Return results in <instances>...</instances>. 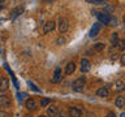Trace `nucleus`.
<instances>
[{
    "mask_svg": "<svg viewBox=\"0 0 125 117\" xmlns=\"http://www.w3.org/2000/svg\"><path fill=\"white\" fill-rule=\"evenodd\" d=\"M59 115H60V112H59V108L56 105L48 107V109H47V116L48 117H59Z\"/></svg>",
    "mask_w": 125,
    "mask_h": 117,
    "instance_id": "11",
    "label": "nucleus"
},
{
    "mask_svg": "<svg viewBox=\"0 0 125 117\" xmlns=\"http://www.w3.org/2000/svg\"><path fill=\"white\" fill-rule=\"evenodd\" d=\"M96 96H99V98H108V96H109L108 86H103V87L98 88V90H96Z\"/></svg>",
    "mask_w": 125,
    "mask_h": 117,
    "instance_id": "9",
    "label": "nucleus"
},
{
    "mask_svg": "<svg viewBox=\"0 0 125 117\" xmlns=\"http://www.w3.org/2000/svg\"><path fill=\"white\" fill-rule=\"evenodd\" d=\"M18 96H20V100L27 99V94H26V92H20V94H18Z\"/></svg>",
    "mask_w": 125,
    "mask_h": 117,
    "instance_id": "24",
    "label": "nucleus"
},
{
    "mask_svg": "<svg viewBox=\"0 0 125 117\" xmlns=\"http://www.w3.org/2000/svg\"><path fill=\"white\" fill-rule=\"evenodd\" d=\"M86 1L90 4H104L107 0H86Z\"/></svg>",
    "mask_w": 125,
    "mask_h": 117,
    "instance_id": "22",
    "label": "nucleus"
},
{
    "mask_svg": "<svg viewBox=\"0 0 125 117\" xmlns=\"http://www.w3.org/2000/svg\"><path fill=\"white\" fill-rule=\"evenodd\" d=\"M0 3H4V0H0Z\"/></svg>",
    "mask_w": 125,
    "mask_h": 117,
    "instance_id": "37",
    "label": "nucleus"
},
{
    "mask_svg": "<svg viewBox=\"0 0 125 117\" xmlns=\"http://www.w3.org/2000/svg\"><path fill=\"white\" fill-rule=\"evenodd\" d=\"M115 103H116V107H117V108L125 107V98H124V96H117Z\"/></svg>",
    "mask_w": 125,
    "mask_h": 117,
    "instance_id": "16",
    "label": "nucleus"
},
{
    "mask_svg": "<svg viewBox=\"0 0 125 117\" xmlns=\"http://www.w3.org/2000/svg\"><path fill=\"white\" fill-rule=\"evenodd\" d=\"M22 12H23V8H22V7H17V8H14V9L12 10V16H10L12 20L16 18L17 16H20V14L22 13Z\"/></svg>",
    "mask_w": 125,
    "mask_h": 117,
    "instance_id": "17",
    "label": "nucleus"
},
{
    "mask_svg": "<svg viewBox=\"0 0 125 117\" xmlns=\"http://www.w3.org/2000/svg\"><path fill=\"white\" fill-rule=\"evenodd\" d=\"M0 117H9V115L5 111H0Z\"/></svg>",
    "mask_w": 125,
    "mask_h": 117,
    "instance_id": "26",
    "label": "nucleus"
},
{
    "mask_svg": "<svg viewBox=\"0 0 125 117\" xmlns=\"http://www.w3.org/2000/svg\"><path fill=\"white\" fill-rule=\"evenodd\" d=\"M57 27H59V31H60V34H64L65 31L68 30L69 23H68V21H66L65 18H60V20H59V22H57Z\"/></svg>",
    "mask_w": 125,
    "mask_h": 117,
    "instance_id": "5",
    "label": "nucleus"
},
{
    "mask_svg": "<svg viewBox=\"0 0 125 117\" xmlns=\"http://www.w3.org/2000/svg\"><path fill=\"white\" fill-rule=\"evenodd\" d=\"M38 117H47V116H38Z\"/></svg>",
    "mask_w": 125,
    "mask_h": 117,
    "instance_id": "36",
    "label": "nucleus"
},
{
    "mask_svg": "<svg viewBox=\"0 0 125 117\" xmlns=\"http://www.w3.org/2000/svg\"><path fill=\"white\" fill-rule=\"evenodd\" d=\"M121 117H125V113H121Z\"/></svg>",
    "mask_w": 125,
    "mask_h": 117,
    "instance_id": "34",
    "label": "nucleus"
},
{
    "mask_svg": "<svg viewBox=\"0 0 125 117\" xmlns=\"http://www.w3.org/2000/svg\"><path fill=\"white\" fill-rule=\"evenodd\" d=\"M23 117H33V116H31V115H25Z\"/></svg>",
    "mask_w": 125,
    "mask_h": 117,
    "instance_id": "33",
    "label": "nucleus"
},
{
    "mask_svg": "<svg viewBox=\"0 0 125 117\" xmlns=\"http://www.w3.org/2000/svg\"><path fill=\"white\" fill-rule=\"evenodd\" d=\"M65 43H66V40H65V38H62V37H59L56 39V44L57 46H62V44H65Z\"/></svg>",
    "mask_w": 125,
    "mask_h": 117,
    "instance_id": "21",
    "label": "nucleus"
},
{
    "mask_svg": "<svg viewBox=\"0 0 125 117\" xmlns=\"http://www.w3.org/2000/svg\"><path fill=\"white\" fill-rule=\"evenodd\" d=\"M115 91L116 92H121L123 90H125V83H124V81H121V79H117L115 82Z\"/></svg>",
    "mask_w": 125,
    "mask_h": 117,
    "instance_id": "14",
    "label": "nucleus"
},
{
    "mask_svg": "<svg viewBox=\"0 0 125 117\" xmlns=\"http://www.w3.org/2000/svg\"><path fill=\"white\" fill-rule=\"evenodd\" d=\"M125 48V39H123V40H119V49L123 51Z\"/></svg>",
    "mask_w": 125,
    "mask_h": 117,
    "instance_id": "23",
    "label": "nucleus"
},
{
    "mask_svg": "<svg viewBox=\"0 0 125 117\" xmlns=\"http://www.w3.org/2000/svg\"><path fill=\"white\" fill-rule=\"evenodd\" d=\"M90 68H91V64H90V61L87 58H82L81 60V72L82 73H87Z\"/></svg>",
    "mask_w": 125,
    "mask_h": 117,
    "instance_id": "12",
    "label": "nucleus"
},
{
    "mask_svg": "<svg viewBox=\"0 0 125 117\" xmlns=\"http://www.w3.org/2000/svg\"><path fill=\"white\" fill-rule=\"evenodd\" d=\"M74 70H76V64H74V61L68 62V65H66V68H65V74L66 76H70V74L74 73Z\"/></svg>",
    "mask_w": 125,
    "mask_h": 117,
    "instance_id": "13",
    "label": "nucleus"
},
{
    "mask_svg": "<svg viewBox=\"0 0 125 117\" xmlns=\"http://www.w3.org/2000/svg\"><path fill=\"white\" fill-rule=\"evenodd\" d=\"M0 9H3V7H1V5H0Z\"/></svg>",
    "mask_w": 125,
    "mask_h": 117,
    "instance_id": "38",
    "label": "nucleus"
},
{
    "mask_svg": "<svg viewBox=\"0 0 125 117\" xmlns=\"http://www.w3.org/2000/svg\"><path fill=\"white\" fill-rule=\"evenodd\" d=\"M86 117H96L95 116V113H93V112H86V115H85Z\"/></svg>",
    "mask_w": 125,
    "mask_h": 117,
    "instance_id": "28",
    "label": "nucleus"
},
{
    "mask_svg": "<svg viewBox=\"0 0 125 117\" xmlns=\"http://www.w3.org/2000/svg\"><path fill=\"white\" fill-rule=\"evenodd\" d=\"M85 85H86V79L83 77H80V78H77L76 81H73L72 88L77 92H82L85 90Z\"/></svg>",
    "mask_w": 125,
    "mask_h": 117,
    "instance_id": "1",
    "label": "nucleus"
},
{
    "mask_svg": "<svg viewBox=\"0 0 125 117\" xmlns=\"http://www.w3.org/2000/svg\"><path fill=\"white\" fill-rule=\"evenodd\" d=\"M91 13L96 16L100 23H107V25L109 23V20H111V16H109V14H107L105 12H98V10H93Z\"/></svg>",
    "mask_w": 125,
    "mask_h": 117,
    "instance_id": "2",
    "label": "nucleus"
},
{
    "mask_svg": "<svg viewBox=\"0 0 125 117\" xmlns=\"http://www.w3.org/2000/svg\"><path fill=\"white\" fill-rule=\"evenodd\" d=\"M55 27H56V22L55 21H47L44 25H43L42 31H43V34H47V33H51Z\"/></svg>",
    "mask_w": 125,
    "mask_h": 117,
    "instance_id": "6",
    "label": "nucleus"
},
{
    "mask_svg": "<svg viewBox=\"0 0 125 117\" xmlns=\"http://www.w3.org/2000/svg\"><path fill=\"white\" fill-rule=\"evenodd\" d=\"M9 88V81L5 77H0V92H5Z\"/></svg>",
    "mask_w": 125,
    "mask_h": 117,
    "instance_id": "10",
    "label": "nucleus"
},
{
    "mask_svg": "<svg viewBox=\"0 0 125 117\" xmlns=\"http://www.w3.org/2000/svg\"><path fill=\"white\" fill-rule=\"evenodd\" d=\"M59 116H60V117H69V115H66V113H64V112H61Z\"/></svg>",
    "mask_w": 125,
    "mask_h": 117,
    "instance_id": "31",
    "label": "nucleus"
},
{
    "mask_svg": "<svg viewBox=\"0 0 125 117\" xmlns=\"http://www.w3.org/2000/svg\"><path fill=\"white\" fill-rule=\"evenodd\" d=\"M42 1H43V3H53L55 0H42Z\"/></svg>",
    "mask_w": 125,
    "mask_h": 117,
    "instance_id": "32",
    "label": "nucleus"
},
{
    "mask_svg": "<svg viewBox=\"0 0 125 117\" xmlns=\"http://www.w3.org/2000/svg\"><path fill=\"white\" fill-rule=\"evenodd\" d=\"M51 104V99H47V98H43L41 100V107H48Z\"/></svg>",
    "mask_w": 125,
    "mask_h": 117,
    "instance_id": "20",
    "label": "nucleus"
},
{
    "mask_svg": "<svg viewBox=\"0 0 125 117\" xmlns=\"http://www.w3.org/2000/svg\"><path fill=\"white\" fill-rule=\"evenodd\" d=\"M108 25H117V20L115 17H111V20H109V23Z\"/></svg>",
    "mask_w": 125,
    "mask_h": 117,
    "instance_id": "25",
    "label": "nucleus"
},
{
    "mask_svg": "<svg viewBox=\"0 0 125 117\" xmlns=\"http://www.w3.org/2000/svg\"><path fill=\"white\" fill-rule=\"evenodd\" d=\"M68 113H69V117H81L82 108L81 107H70Z\"/></svg>",
    "mask_w": 125,
    "mask_h": 117,
    "instance_id": "7",
    "label": "nucleus"
},
{
    "mask_svg": "<svg viewBox=\"0 0 125 117\" xmlns=\"http://www.w3.org/2000/svg\"><path fill=\"white\" fill-rule=\"evenodd\" d=\"M61 69L60 68H56V70H55V73H53V78H52V82H59L61 79Z\"/></svg>",
    "mask_w": 125,
    "mask_h": 117,
    "instance_id": "15",
    "label": "nucleus"
},
{
    "mask_svg": "<svg viewBox=\"0 0 125 117\" xmlns=\"http://www.w3.org/2000/svg\"><path fill=\"white\" fill-rule=\"evenodd\" d=\"M123 21H124V23H125V16H124V17H123Z\"/></svg>",
    "mask_w": 125,
    "mask_h": 117,
    "instance_id": "35",
    "label": "nucleus"
},
{
    "mask_svg": "<svg viewBox=\"0 0 125 117\" xmlns=\"http://www.w3.org/2000/svg\"><path fill=\"white\" fill-rule=\"evenodd\" d=\"M25 107L27 108V111H35V109H38V103L37 100L33 99V98H29V99H26L25 101Z\"/></svg>",
    "mask_w": 125,
    "mask_h": 117,
    "instance_id": "3",
    "label": "nucleus"
},
{
    "mask_svg": "<svg viewBox=\"0 0 125 117\" xmlns=\"http://www.w3.org/2000/svg\"><path fill=\"white\" fill-rule=\"evenodd\" d=\"M105 117H117L115 112H108L107 115H105Z\"/></svg>",
    "mask_w": 125,
    "mask_h": 117,
    "instance_id": "27",
    "label": "nucleus"
},
{
    "mask_svg": "<svg viewBox=\"0 0 125 117\" xmlns=\"http://www.w3.org/2000/svg\"><path fill=\"white\" fill-rule=\"evenodd\" d=\"M120 61H121V64H123V65H125V55H123V56H121Z\"/></svg>",
    "mask_w": 125,
    "mask_h": 117,
    "instance_id": "30",
    "label": "nucleus"
},
{
    "mask_svg": "<svg viewBox=\"0 0 125 117\" xmlns=\"http://www.w3.org/2000/svg\"><path fill=\"white\" fill-rule=\"evenodd\" d=\"M0 107H3V108L10 107V99L1 92H0Z\"/></svg>",
    "mask_w": 125,
    "mask_h": 117,
    "instance_id": "8",
    "label": "nucleus"
},
{
    "mask_svg": "<svg viewBox=\"0 0 125 117\" xmlns=\"http://www.w3.org/2000/svg\"><path fill=\"white\" fill-rule=\"evenodd\" d=\"M111 44L113 47L119 44V34L117 33H112V35H111Z\"/></svg>",
    "mask_w": 125,
    "mask_h": 117,
    "instance_id": "18",
    "label": "nucleus"
},
{
    "mask_svg": "<svg viewBox=\"0 0 125 117\" xmlns=\"http://www.w3.org/2000/svg\"><path fill=\"white\" fill-rule=\"evenodd\" d=\"M29 86H30V87H31V88L34 90V91H37V92H39V88H37V87H35V85H33V83H30V82H29Z\"/></svg>",
    "mask_w": 125,
    "mask_h": 117,
    "instance_id": "29",
    "label": "nucleus"
},
{
    "mask_svg": "<svg viewBox=\"0 0 125 117\" xmlns=\"http://www.w3.org/2000/svg\"><path fill=\"white\" fill-rule=\"evenodd\" d=\"M105 48V44L104 43H95V44H94V49L96 51V52H100V51H103Z\"/></svg>",
    "mask_w": 125,
    "mask_h": 117,
    "instance_id": "19",
    "label": "nucleus"
},
{
    "mask_svg": "<svg viewBox=\"0 0 125 117\" xmlns=\"http://www.w3.org/2000/svg\"><path fill=\"white\" fill-rule=\"evenodd\" d=\"M100 29H102V23H100V22L94 23L93 27H91V29H90V31H89V37H90V38H95V37H98V34H99Z\"/></svg>",
    "mask_w": 125,
    "mask_h": 117,
    "instance_id": "4",
    "label": "nucleus"
}]
</instances>
